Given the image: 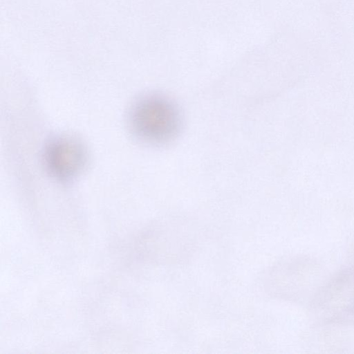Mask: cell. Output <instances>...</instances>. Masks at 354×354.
<instances>
[{
    "mask_svg": "<svg viewBox=\"0 0 354 354\" xmlns=\"http://www.w3.org/2000/svg\"><path fill=\"white\" fill-rule=\"evenodd\" d=\"M129 124L141 140L163 145L175 139L181 127L180 112L167 97L158 94L141 97L129 113Z\"/></svg>",
    "mask_w": 354,
    "mask_h": 354,
    "instance_id": "cell-1",
    "label": "cell"
},
{
    "mask_svg": "<svg viewBox=\"0 0 354 354\" xmlns=\"http://www.w3.org/2000/svg\"><path fill=\"white\" fill-rule=\"evenodd\" d=\"M86 162V151L83 145L69 136L51 140L44 151V162L49 173L55 178L68 180L77 176Z\"/></svg>",
    "mask_w": 354,
    "mask_h": 354,
    "instance_id": "cell-2",
    "label": "cell"
}]
</instances>
